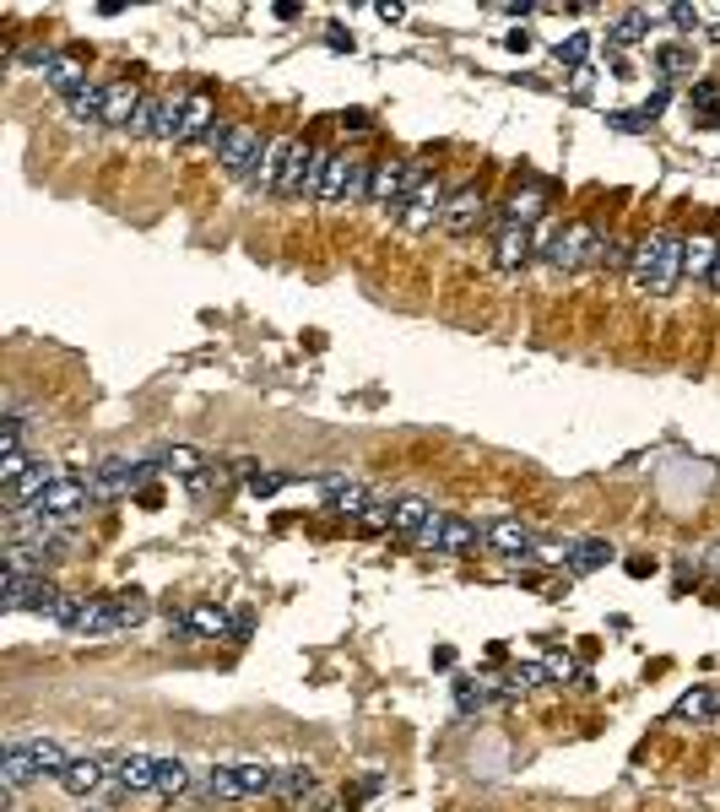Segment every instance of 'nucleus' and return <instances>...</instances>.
Segmentation results:
<instances>
[{"label":"nucleus","mask_w":720,"mask_h":812,"mask_svg":"<svg viewBox=\"0 0 720 812\" xmlns=\"http://www.w3.org/2000/svg\"><path fill=\"white\" fill-rule=\"evenodd\" d=\"M445 206H450V190H445L439 179H422V190L411 196V206L401 211V222H407L411 233H428L434 222H445Z\"/></svg>","instance_id":"18"},{"label":"nucleus","mask_w":720,"mask_h":812,"mask_svg":"<svg viewBox=\"0 0 720 812\" xmlns=\"http://www.w3.org/2000/svg\"><path fill=\"white\" fill-rule=\"evenodd\" d=\"M103 93H108V82H87L76 98H65V108H71V119H93V125H103Z\"/></svg>","instance_id":"32"},{"label":"nucleus","mask_w":720,"mask_h":812,"mask_svg":"<svg viewBox=\"0 0 720 812\" xmlns=\"http://www.w3.org/2000/svg\"><path fill=\"white\" fill-rule=\"evenodd\" d=\"M244 488H250V493H255V499H271V493H282V488H288V477H282V471H250V477H244Z\"/></svg>","instance_id":"39"},{"label":"nucleus","mask_w":720,"mask_h":812,"mask_svg":"<svg viewBox=\"0 0 720 812\" xmlns=\"http://www.w3.org/2000/svg\"><path fill=\"white\" fill-rule=\"evenodd\" d=\"M260 157H265V142H260V131L250 125H228L222 131V147H217V163L233 174V179H250L260 168Z\"/></svg>","instance_id":"14"},{"label":"nucleus","mask_w":720,"mask_h":812,"mask_svg":"<svg viewBox=\"0 0 720 812\" xmlns=\"http://www.w3.org/2000/svg\"><path fill=\"white\" fill-rule=\"evenodd\" d=\"M411 548L461 559V553H477V548H482V525H477V520H466V514H445V509H434V520L422 525V537H417Z\"/></svg>","instance_id":"9"},{"label":"nucleus","mask_w":720,"mask_h":812,"mask_svg":"<svg viewBox=\"0 0 720 812\" xmlns=\"http://www.w3.org/2000/svg\"><path fill=\"white\" fill-rule=\"evenodd\" d=\"M65 591L54 585L50 574H6V591H0V607L6 612H39V617H60L65 612Z\"/></svg>","instance_id":"7"},{"label":"nucleus","mask_w":720,"mask_h":812,"mask_svg":"<svg viewBox=\"0 0 720 812\" xmlns=\"http://www.w3.org/2000/svg\"><path fill=\"white\" fill-rule=\"evenodd\" d=\"M602 563H613V548L596 542V537L559 542V569H568V574H591V569H602Z\"/></svg>","instance_id":"22"},{"label":"nucleus","mask_w":720,"mask_h":812,"mask_svg":"<svg viewBox=\"0 0 720 812\" xmlns=\"http://www.w3.org/2000/svg\"><path fill=\"white\" fill-rule=\"evenodd\" d=\"M288 157H293V136H276V142H265V157H260V168L250 174V185H255L260 196H282Z\"/></svg>","instance_id":"20"},{"label":"nucleus","mask_w":720,"mask_h":812,"mask_svg":"<svg viewBox=\"0 0 720 812\" xmlns=\"http://www.w3.org/2000/svg\"><path fill=\"white\" fill-rule=\"evenodd\" d=\"M585 54H591V39H585V33H574L568 44H559V60H585Z\"/></svg>","instance_id":"43"},{"label":"nucleus","mask_w":720,"mask_h":812,"mask_svg":"<svg viewBox=\"0 0 720 812\" xmlns=\"http://www.w3.org/2000/svg\"><path fill=\"white\" fill-rule=\"evenodd\" d=\"M82 812H103V808H82Z\"/></svg>","instance_id":"47"},{"label":"nucleus","mask_w":720,"mask_h":812,"mask_svg":"<svg viewBox=\"0 0 720 812\" xmlns=\"http://www.w3.org/2000/svg\"><path fill=\"white\" fill-rule=\"evenodd\" d=\"M217 131V108L206 93H185V98L163 103V125H157V142H206Z\"/></svg>","instance_id":"4"},{"label":"nucleus","mask_w":720,"mask_h":812,"mask_svg":"<svg viewBox=\"0 0 720 812\" xmlns=\"http://www.w3.org/2000/svg\"><path fill=\"white\" fill-rule=\"evenodd\" d=\"M710 293H720V254H716V271H710Z\"/></svg>","instance_id":"46"},{"label":"nucleus","mask_w":720,"mask_h":812,"mask_svg":"<svg viewBox=\"0 0 720 812\" xmlns=\"http://www.w3.org/2000/svg\"><path fill=\"white\" fill-rule=\"evenodd\" d=\"M0 780H6V791H22V785H33V780H39V769H33V759H28L22 737H17V742H6V759H0Z\"/></svg>","instance_id":"28"},{"label":"nucleus","mask_w":720,"mask_h":812,"mask_svg":"<svg viewBox=\"0 0 720 812\" xmlns=\"http://www.w3.org/2000/svg\"><path fill=\"white\" fill-rule=\"evenodd\" d=\"M50 482H60V471H54L50 460H33V466H28V471L6 488V499H11V509H28L39 493H44V488H50Z\"/></svg>","instance_id":"23"},{"label":"nucleus","mask_w":720,"mask_h":812,"mask_svg":"<svg viewBox=\"0 0 720 812\" xmlns=\"http://www.w3.org/2000/svg\"><path fill=\"white\" fill-rule=\"evenodd\" d=\"M716 254H720L716 239H682V277H693V282H710V271H716Z\"/></svg>","instance_id":"29"},{"label":"nucleus","mask_w":720,"mask_h":812,"mask_svg":"<svg viewBox=\"0 0 720 812\" xmlns=\"http://www.w3.org/2000/svg\"><path fill=\"white\" fill-rule=\"evenodd\" d=\"M54 785H60L65 797H82V802H87L93 791L114 785V769H108L103 759H71V763H65V774H60Z\"/></svg>","instance_id":"19"},{"label":"nucleus","mask_w":720,"mask_h":812,"mask_svg":"<svg viewBox=\"0 0 720 812\" xmlns=\"http://www.w3.org/2000/svg\"><path fill=\"white\" fill-rule=\"evenodd\" d=\"M428 520H434V504H428V499H396V504H390V537L417 542Z\"/></svg>","instance_id":"24"},{"label":"nucleus","mask_w":720,"mask_h":812,"mask_svg":"<svg viewBox=\"0 0 720 812\" xmlns=\"http://www.w3.org/2000/svg\"><path fill=\"white\" fill-rule=\"evenodd\" d=\"M22 60H28V65H39L44 87H54L60 98H76V93L87 87V65H82L76 54H60V50H28Z\"/></svg>","instance_id":"12"},{"label":"nucleus","mask_w":720,"mask_h":812,"mask_svg":"<svg viewBox=\"0 0 720 812\" xmlns=\"http://www.w3.org/2000/svg\"><path fill=\"white\" fill-rule=\"evenodd\" d=\"M153 477H157L153 460H119V456H108V460H98V466L87 471V488H93V499H98V504H114V499H125V493L147 488Z\"/></svg>","instance_id":"10"},{"label":"nucleus","mask_w":720,"mask_h":812,"mask_svg":"<svg viewBox=\"0 0 720 812\" xmlns=\"http://www.w3.org/2000/svg\"><path fill=\"white\" fill-rule=\"evenodd\" d=\"M190 791V763L185 759H157V791L153 797H185Z\"/></svg>","instance_id":"33"},{"label":"nucleus","mask_w":720,"mask_h":812,"mask_svg":"<svg viewBox=\"0 0 720 812\" xmlns=\"http://www.w3.org/2000/svg\"><path fill=\"white\" fill-rule=\"evenodd\" d=\"M163 103L157 93H142V108L131 114V136H157V125H163Z\"/></svg>","instance_id":"36"},{"label":"nucleus","mask_w":720,"mask_h":812,"mask_svg":"<svg viewBox=\"0 0 720 812\" xmlns=\"http://www.w3.org/2000/svg\"><path fill=\"white\" fill-rule=\"evenodd\" d=\"M22 748H28V759L39 769V780H60L65 763H71V753H65L60 742H50V737H22Z\"/></svg>","instance_id":"26"},{"label":"nucleus","mask_w":720,"mask_h":812,"mask_svg":"<svg viewBox=\"0 0 720 812\" xmlns=\"http://www.w3.org/2000/svg\"><path fill=\"white\" fill-rule=\"evenodd\" d=\"M309 791H314V769H309V763L276 769V791H271V797H288V802H293V797H309Z\"/></svg>","instance_id":"35"},{"label":"nucleus","mask_w":720,"mask_h":812,"mask_svg":"<svg viewBox=\"0 0 720 812\" xmlns=\"http://www.w3.org/2000/svg\"><path fill=\"white\" fill-rule=\"evenodd\" d=\"M656 17H661V11H623L613 28H607V39H613L617 50H623V44H639V39H645V28H650Z\"/></svg>","instance_id":"31"},{"label":"nucleus","mask_w":720,"mask_h":812,"mask_svg":"<svg viewBox=\"0 0 720 812\" xmlns=\"http://www.w3.org/2000/svg\"><path fill=\"white\" fill-rule=\"evenodd\" d=\"M342 125H347V131H368V114H363V108H353V114H342Z\"/></svg>","instance_id":"45"},{"label":"nucleus","mask_w":720,"mask_h":812,"mask_svg":"<svg viewBox=\"0 0 720 812\" xmlns=\"http://www.w3.org/2000/svg\"><path fill=\"white\" fill-rule=\"evenodd\" d=\"M108 769H114V785H119V791H157V759L153 753H119Z\"/></svg>","instance_id":"21"},{"label":"nucleus","mask_w":720,"mask_h":812,"mask_svg":"<svg viewBox=\"0 0 720 812\" xmlns=\"http://www.w3.org/2000/svg\"><path fill=\"white\" fill-rule=\"evenodd\" d=\"M368 190H374V163H368V157L325 153V168H320V190H314V201L358 206V201H368Z\"/></svg>","instance_id":"3"},{"label":"nucleus","mask_w":720,"mask_h":812,"mask_svg":"<svg viewBox=\"0 0 720 812\" xmlns=\"http://www.w3.org/2000/svg\"><path fill=\"white\" fill-rule=\"evenodd\" d=\"M147 612L153 602L142 596V591H114V596H98V602H87V596H71L65 612L54 617L65 634H82V639H103V634H119V628H136V623H147Z\"/></svg>","instance_id":"1"},{"label":"nucleus","mask_w":720,"mask_h":812,"mask_svg":"<svg viewBox=\"0 0 720 812\" xmlns=\"http://www.w3.org/2000/svg\"><path fill=\"white\" fill-rule=\"evenodd\" d=\"M422 179H428V168H422L417 157H401V163H374V190H368V201L401 217V211L411 206V196L422 190Z\"/></svg>","instance_id":"6"},{"label":"nucleus","mask_w":720,"mask_h":812,"mask_svg":"<svg viewBox=\"0 0 720 812\" xmlns=\"http://www.w3.org/2000/svg\"><path fill=\"white\" fill-rule=\"evenodd\" d=\"M682 277V239L677 233H645L634 250H628V282L650 299H667Z\"/></svg>","instance_id":"2"},{"label":"nucleus","mask_w":720,"mask_h":812,"mask_svg":"<svg viewBox=\"0 0 720 812\" xmlns=\"http://www.w3.org/2000/svg\"><path fill=\"white\" fill-rule=\"evenodd\" d=\"M536 217H542V190H514L493 222H499V233H504V228H531Z\"/></svg>","instance_id":"27"},{"label":"nucleus","mask_w":720,"mask_h":812,"mask_svg":"<svg viewBox=\"0 0 720 812\" xmlns=\"http://www.w3.org/2000/svg\"><path fill=\"white\" fill-rule=\"evenodd\" d=\"M693 108H705L710 119H720V87H710V82H699V87H693Z\"/></svg>","instance_id":"40"},{"label":"nucleus","mask_w":720,"mask_h":812,"mask_svg":"<svg viewBox=\"0 0 720 812\" xmlns=\"http://www.w3.org/2000/svg\"><path fill=\"white\" fill-rule=\"evenodd\" d=\"M493 266H499V271H520V266H531V228H504V233H499V254H493Z\"/></svg>","instance_id":"30"},{"label":"nucleus","mask_w":720,"mask_h":812,"mask_svg":"<svg viewBox=\"0 0 720 812\" xmlns=\"http://www.w3.org/2000/svg\"><path fill=\"white\" fill-rule=\"evenodd\" d=\"M536 542H542V537H536L525 520H514V514H493V520H482V548H493V553H504V559L531 563Z\"/></svg>","instance_id":"13"},{"label":"nucleus","mask_w":720,"mask_h":812,"mask_svg":"<svg viewBox=\"0 0 720 812\" xmlns=\"http://www.w3.org/2000/svg\"><path fill=\"white\" fill-rule=\"evenodd\" d=\"M716 710H720V699L716 694H705V688H693V694L677 699V720H710Z\"/></svg>","instance_id":"37"},{"label":"nucleus","mask_w":720,"mask_h":812,"mask_svg":"<svg viewBox=\"0 0 720 812\" xmlns=\"http://www.w3.org/2000/svg\"><path fill=\"white\" fill-rule=\"evenodd\" d=\"M591 266H628V254H623V244L602 239V244H596V260H591Z\"/></svg>","instance_id":"42"},{"label":"nucleus","mask_w":720,"mask_h":812,"mask_svg":"<svg viewBox=\"0 0 720 812\" xmlns=\"http://www.w3.org/2000/svg\"><path fill=\"white\" fill-rule=\"evenodd\" d=\"M98 504L93 499V488H87V477H60V482H50L33 504H28V514H39V520H54V525H76L87 509ZM17 514V509H11Z\"/></svg>","instance_id":"8"},{"label":"nucleus","mask_w":720,"mask_h":812,"mask_svg":"<svg viewBox=\"0 0 720 812\" xmlns=\"http://www.w3.org/2000/svg\"><path fill=\"white\" fill-rule=\"evenodd\" d=\"M142 108V93L131 87V82H108V93H103V125H119V131H131V114Z\"/></svg>","instance_id":"25"},{"label":"nucleus","mask_w":720,"mask_h":812,"mask_svg":"<svg viewBox=\"0 0 720 812\" xmlns=\"http://www.w3.org/2000/svg\"><path fill=\"white\" fill-rule=\"evenodd\" d=\"M185 628H190V634H228V612L190 607V612H185Z\"/></svg>","instance_id":"38"},{"label":"nucleus","mask_w":720,"mask_h":812,"mask_svg":"<svg viewBox=\"0 0 720 812\" xmlns=\"http://www.w3.org/2000/svg\"><path fill=\"white\" fill-rule=\"evenodd\" d=\"M488 222V201H482V190L477 185H461V190H450V206H445V233H471V228H482Z\"/></svg>","instance_id":"17"},{"label":"nucleus","mask_w":720,"mask_h":812,"mask_svg":"<svg viewBox=\"0 0 720 812\" xmlns=\"http://www.w3.org/2000/svg\"><path fill=\"white\" fill-rule=\"evenodd\" d=\"M320 499H325V509L331 514H342V520H363L368 509L379 504L363 482H353V477H320Z\"/></svg>","instance_id":"15"},{"label":"nucleus","mask_w":720,"mask_h":812,"mask_svg":"<svg viewBox=\"0 0 720 812\" xmlns=\"http://www.w3.org/2000/svg\"><path fill=\"white\" fill-rule=\"evenodd\" d=\"M320 168H325V153H314V147H304V142H293L288 174H282V201L314 196V190H320Z\"/></svg>","instance_id":"16"},{"label":"nucleus","mask_w":720,"mask_h":812,"mask_svg":"<svg viewBox=\"0 0 720 812\" xmlns=\"http://www.w3.org/2000/svg\"><path fill=\"white\" fill-rule=\"evenodd\" d=\"M596 244H602V233L591 228V222H568V228H559L553 233V244H547V266L553 271H574V266H591L596 260Z\"/></svg>","instance_id":"11"},{"label":"nucleus","mask_w":720,"mask_h":812,"mask_svg":"<svg viewBox=\"0 0 720 812\" xmlns=\"http://www.w3.org/2000/svg\"><path fill=\"white\" fill-rule=\"evenodd\" d=\"M363 525H368V531H390V504H374L363 514Z\"/></svg>","instance_id":"44"},{"label":"nucleus","mask_w":720,"mask_h":812,"mask_svg":"<svg viewBox=\"0 0 720 812\" xmlns=\"http://www.w3.org/2000/svg\"><path fill=\"white\" fill-rule=\"evenodd\" d=\"M656 65L677 76V71H693V54H688V50H661V54H656Z\"/></svg>","instance_id":"41"},{"label":"nucleus","mask_w":720,"mask_h":812,"mask_svg":"<svg viewBox=\"0 0 720 812\" xmlns=\"http://www.w3.org/2000/svg\"><path fill=\"white\" fill-rule=\"evenodd\" d=\"M206 460L196 456V450H185V445H174V450H163L157 456V471H174V477H190V482H201L206 471H201Z\"/></svg>","instance_id":"34"},{"label":"nucleus","mask_w":720,"mask_h":812,"mask_svg":"<svg viewBox=\"0 0 720 812\" xmlns=\"http://www.w3.org/2000/svg\"><path fill=\"white\" fill-rule=\"evenodd\" d=\"M206 797H222V802H250V797H271L276 791V769L271 763H222L201 780Z\"/></svg>","instance_id":"5"}]
</instances>
